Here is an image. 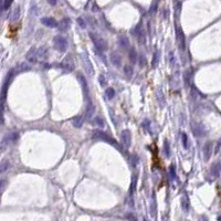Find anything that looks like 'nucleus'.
I'll list each match as a JSON object with an SVG mask.
<instances>
[{"instance_id": "12", "label": "nucleus", "mask_w": 221, "mask_h": 221, "mask_svg": "<svg viewBox=\"0 0 221 221\" xmlns=\"http://www.w3.org/2000/svg\"><path fill=\"white\" fill-rule=\"evenodd\" d=\"M77 79H79V82H80V84H81V86H82V90H83L84 95L86 96V95L89 94V85H87L86 80H85V77H84V76L82 75V74H79V75H77Z\"/></svg>"}, {"instance_id": "31", "label": "nucleus", "mask_w": 221, "mask_h": 221, "mask_svg": "<svg viewBox=\"0 0 221 221\" xmlns=\"http://www.w3.org/2000/svg\"><path fill=\"white\" fill-rule=\"evenodd\" d=\"M169 173H170V176L173 179H176V178H177V176H176V171H175V167H174L173 165L169 167Z\"/></svg>"}, {"instance_id": "19", "label": "nucleus", "mask_w": 221, "mask_h": 221, "mask_svg": "<svg viewBox=\"0 0 221 221\" xmlns=\"http://www.w3.org/2000/svg\"><path fill=\"white\" fill-rule=\"evenodd\" d=\"M128 58H130L132 64H135L137 61V52L135 50V48H130L128 51Z\"/></svg>"}, {"instance_id": "36", "label": "nucleus", "mask_w": 221, "mask_h": 221, "mask_svg": "<svg viewBox=\"0 0 221 221\" xmlns=\"http://www.w3.org/2000/svg\"><path fill=\"white\" fill-rule=\"evenodd\" d=\"M46 1H48L50 5L54 6V5H56V1H58V0H46Z\"/></svg>"}, {"instance_id": "34", "label": "nucleus", "mask_w": 221, "mask_h": 221, "mask_svg": "<svg viewBox=\"0 0 221 221\" xmlns=\"http://www.w3.org/2000/svg\"><path fill=\"white\" fill-rule=\"evenodd\" d=\"M99 83H101V85H102V86H104V85H105V82H104V76H103V75H99Z\"/></svg>"}, {"instance_id": "37", "label": "nucleus", "mask_w": 221, "mask_h": 221, "mask_svg": "<svg viewBox=\"0 0 221 221\" xmlns=\"http://www.w3.org/2000/svg\"><path fill=\"white\" fill-rule=\"evenodd\" d=\"M220 147H221V140H219L218 145H217V147H216V152H218V150H219V148Z\"/></svg>"}, {"instance_id": "7", "label": "nucleus", "mask_w": 221, "mask_h": 221, "mask_svg": "<svg viewBox=\"0 0 221 221\" xmlns=\"http://www.w3.org/2000/svg\"><path fill=\"white\" fill-rule=\"evenodd\" d=\"M61 68L65 72H72L74 70V61L72 55H68L63 59V61L61 62Z\"/></svg>"}, {"instance_id": "21", "label": "nucleus", "mask_w": 221, "mask_h": 221, "mask_svg": "<svg viewBox=\"0 0 221 221\" xmlns=\"http://www.w3.org/2000/svg\"><path fill=\"white\" fill-rule=\"evenodd\" d=\"M124 73L127 77H132L133 74H134V69H133V66L130 65V64H127V65L124 66Z\"/></svg>"}, {"instance_id": "10", "label": "nucleus", "mask_w": 221, "mask_h": 221, "mask_svg": "<svg viewBox=\"0 0 221 221\" xmlns=\"http://www.w3.org/2000/svg\"><path fill=\"white\" fill-rule=\"evenodd\" d=\"M38 56H39V52L36 48H31L30 50L28 51L27 53V60H28L30 63H36L38 61Z\"/></svg>"}, {"instance_id": "5", "label": "nucleus", "mask_w": 221, "mask_h": 221, "mask_svg": "<svg viewBox=\"0 0 221 221\" xmlns=\"http://www.w3.org/2000/svg\"><path fill=\"white\" fill-rule=\"evenodd\" d=\"M12 76H13V69H11L10 71L8 72L7 77H6V80H5V83H3V85H2V91H1V102H2V104H3V102H5V99H6V95H7L8 87H9V84H10Z\"/></svg>"}, {"instance_id": "3", "label": "nucleus", "mask_w": 221, "mask_h": 221, "mask_svg": "<svg viewBox=\"0 0 221 221\" xmlns=\"http://www.w3.org/2000/svg\"><path fill=\"white\" fill-rule=\"evenodd\" d=\"M53 44H54V48H55L58 51H60V52H65L66 49H68V41H66V39L62 36L54 37Z\"/></svg>"}, {"instance_id": "35", "label": "nucleus", "mask_w": 221, "mask_h": 221, "mask_svg": "<svg viewBox=\"0 0 221 221\" xmlns=\"http://www.w3.org/2000/svg\"><path fill=\"white\" fill-rule=\"evenodd\" d=\"M21 70H22V71H25V70H30V66L25 65V63H22V64H21Z\"/></svg>"}, {"instance_id": "32", "label": "nucleus", "mask_w": 221, "mask_h": 221, "mask_svg": "<svg viewBox=\"0 0 221 221\" xmlns=\"http://www.w3.org/2000/svg\"><path fill=\"white\" fill-rule=\"evenodd\" d=\"M77 23H79V24L81 25V28H82V29H84L85 27H86V25H85V22H84L83 19H82V18H77Z\"/></svg>"}, {"instance_id": "1", "label": "nucleus", "mask_w": 221, "mask_h": 221, "mask_svg": "<svg viewBox=\"0 0 221 221\" xmlns=\"http://www.w3.org/2000/svg\"><path fill=\"white\" fill-rule=\"evenodd\" d=\"M93 137L96 138V139L104 140L105 143H108V144H111L112 146H115L117 149H121V146L118 145V143H117L114 138H112L111 136H108L106 133L102 132V130H94V132H93Z\"/></svg>"}, {"instance_id": "29", "label": "nucleus", "mask_w": 221, "mask_h": 221, "mask_svg": "<svg viewBox=\"0 0 221 221\" xmlns=\"http://www.w3.org/2000/svg\"><path fill=\"white\" fill-rule=\"evenodd\" d=\"M135 186H136V177H133V180H132V183H130V193L132 195L135 190Z\"/></svg>"}, {"instance_id": "18", "label": "nucleus", "mask_w": 221, "mask_h": 221, "mask_svg": "<svg viewBox=\"0 0 221 221\" xmlns=\"http://www.w3.org/2000/svg\"><path fill=\"white\" fill-rule=\"evenodd\" d=\"M94 112H95L94 105H93L91 102H90L89 104H87V107H86V113H85V116H86L87 120L90 121L92 117L94 116Z\"/></svg>"}, {"instance_id": "13", "label": "nucleus", "mask_w": 221, "mask_h": 221, "mask_svg": "<svg viewBox=\"0 0 221 221\" xmlns=\"http://www.w3.org/2000/svg\"><path fill=\"white\" fill-rule=\"evenodd\" d=\"M211 154H212V144L208 142L203 146V157H205V160H208L211 157Z\"/></svg>"}, {"instance_id": "20", "label": "nucleus", "mask_w": 221, "mask_h": 221, "mask_svg": "<svg viewBox=\"0 0 221 221\" xmlns=\"http://www.w3.org/2000/svg\"><path fill=\"white\" fill-rule=\"evenodd\" d=\"M220 170H221V165L219 163L214 164V165L211 167V174H212V176L216 178L220 175Z\"/></svg>"}, {"instance_id": "9", "label": "nucleus", "mask_w": 221, "mask_h": 221, "mask_svg": "<svg viewBox=\"0 0 221 221\" xmlns=\"http://www.w3.org/2000/svg\"><path fill=\"white\" fill-rule=\"evenodd\" d=\"M121 138H122V144L123 146H125L126 148H128L130 146V143H132V137H130V133L128 130H125L122 132L121 134Z\"/></svg>"}, {"instance_id": "27", "label": "nucleus", "mask_w": 221, "mask_h": 221, "mask_svg": "<svg viewBox=\"0 0 221 221\" xmlns=\"http://www.w3.org/2000/svg\"><path fill=\"white\" fill-rule=\"evenodd\" d=\"M164 148H165V154L167 157L170 156V147H169V143L167 140H165V144H164Z\"/></svg>"}, {"instance_id": "4", "label": "nucleus", "mask_w": 221, "mask_h": 221, "mask_svg": "<svg viewBox=\"0 0 221 221\" xmlns=\"http://www.w3.org/2000/svg\"><path fill=\"white\" fill-rule=\"evenodd\" d=\"M176 38H177L178 46H179L180 50L185 51L186 50V37H185V33H183V29H181V27H179V25L176 27Z\"/></svg>"}, {"instance_id": "8", "label": "nucleus", "mask_w": 221, "mask_h": 221, "mask_svg": "<svg viewBox=\"0 0 221 221\" xmlns=\"http://www.w3.org/2000/svg\"><path fill=\"white\" fill-rule=\"evenodd\" d=\"M192 133L195 136L197 137H200V136H205L207 134V130L206 127L203 126L202 124H193L192 125Z\"/></svg>"}, {"instance_id": "24", "label": "nucleus", "mask_w": 221, "mask_h": 221, "mask_svg": "<svg viewBox=\"0 0 221 221\" xmlns=\"http://www.w3.org/2000/svg\"><path fill=\"white\" fill-rule=\"evenodd\" d=\"M94 124H96L97 126H99V127H104V126H105V122H104V120H103L102 117H99V116H96V117H95Z\"/></svg>"}, {"instance_id": "2", "label": "nucleus", "mask_w": 221, "mask_h": 221, "mask_svg": "<svg viewBox=\"0 0 221 221\" xmlns=\"http://www.w3.org/2000/svg\"><path fill=\"white\" fill-rule=\"evenodd\" d=\"M90 38L92 42L95 46V48L99 51H106L107 50V42L103 38H101L97 34H94L93 32H90Z\"/></svg>"}, {"instance_id": "6", "label": "nucleus", "mask_w": 221, "mask_h": 221, "mask_svg": "<svg viewBox=\"0 0 221 221\" xmlns=\"http://www.w3.org/2000/svg\"><path fill=\"white\" fill-rule=\"evenodd\" d=\"M81 58H82V62H83L85 71L87 72L89 75H93V74H94V69H93V65H92L89 55H87L86 53H81Z\"/></svg>"}, {"instance_id": "25", "label": "nucleus", "mask_w": 221, "mask_h": 221, "mask_svg": "<svg viewBox=\"0 0 221 221\" xmlns=\"http://www.w3.org/2000/svg\"><path fill=\"white\" fill-rule=\"evenodd\" d=\"M106 96H107V99H114V96H115V91H114V89H112V87L107 89V90H106Z\"/></svg>"}, {"instance_id": "30", "label": "nucleus", "mask_w": 221, "mask_h": 221, "mask_svg": "<svg viewBox=\"0 0 221 221\" xmlns=\"http://www.w3.org/2000/svg\"><path fill=\"white\" fill-rule=\"evenodd\" d=\"M13 2V0H5V1H3V10H7L8 8L10 7L11 6V3Z\"/></svg>"}, {"instance_id": "28", "label": "nucleus", "mask_w": 221, "mask_h": 221, "mask_svg": "<svg viewBox=\"0 0 221 221\" xmlns=\"http://www.w3.org/2000/svg\"><path fill=\"white\" fill-rule=\"evenodd\" d=\"M9 167H10L9 161H8V160H3L2 163H1V173H5Z\"/></svg>"}, {"instance_id": "16", "label": "nucleus", "mask_w": 221, "mask_h": 221, "mask_svg": "<svg viewBox=\"0 0 221 221\" xmlns=\"http://www.w3.org/2000/svg\"><path fill=\"white\" fill-rule=\"evenodd\" d=\"M118 44L121 46V48H123L124 50H127V49H130V43L128 38L125 36H122L118 38Z\"/></svg>"}, {"instance_id": "17", "label": "nucleus", "mask_w": 221, "mask_h": 221, "mask_svg": "<svg viewBox=\"0 0 221 221\" xmlns=\"http://www.w3.org/2000/svg\"><path fill=\"white\" fill-rule=\"evenodd\" d=\"M83 123H84V116H83V115L75 116L73 120H72V125H73L74 127H76V128H80V127H82Z\"/></svg>"}, {"instance_id": "15", "label": "nucleus", "mask_w": 221, "mask_h": 221, "mask_svg": "<svg viewBox=\"0 0 221 221\" xmlns=\"http://www.w3.org/2000/svg\"><path fill=\"white\" fill-rule=\"evenodd\" d=\"M111 62L113 63V65L120 68V66L122 65V58H121V55L118 53L113 52V53L111 54Z\"/></svg>"}, {"instance_id": "26", "label": "nucleus", "mask_w": 221, "mask_h": 221, "mask_svg": "<svg viewBox=\"0 0 221 221\" xmlns=\"http://www.w3.org/2000/svg\"><path fill=\"white\" fill-rule=\"evenodd\" d=\"M18 137H19V133H12V134L9 135V137H8L7 139H9V142L11 143H15V140L18 139Z\"/></svg>"}, {"instance_id": "23", "label": "nucleus", "mask_w": 221, "mask_h": 221, "mask_svg": "<svg viewBox=\"0 0 221 221\" xmlns=\"http://www.w3.org/2000/svg\"><path fill=\"white\" fill-rule=\"evenodd\" d=\"M181 142H183V146L187 149L188 148V136H187L186 133L181 134Z\"/></svg>"}, {"instance_id": "33", "label": "nucleus", "mask_w": 221, "mask_h": 221, "mask_svg": "<svg viewBox=\"0 0 221 221\" xmlns=\"http://www.w3.org/2000/svg\"><path fill=\"white\" fill-rule=\"evenodd\" d=\"M157 56H158V53L154 54V59H152V66L157 65Z\"/></svg>"}, {"instance_id": "11", "label": "nucleus", "mask_w": 221, "mask_h": 221, "mask_svg": "<svg viewBox=\"0 0 221 221\" xmlns=\"http://www.w3.org/2000/svg\"><path fill=\"white\" fill-rule=\"evenodd\" d=\"M41 23L48 28H55L58 27V21L55 20L54 18H51V17H44V18L41 19Z\"/></svg>"}, {"instance_id": "14", "label": "nucleus", "mask_w": 221, "mask_h": 221, "mask_svg": "<svg viewBox=\"0 0 221 221\" xmlns=\"http://www.w3.org/2000/svg\"><path fill=\"white\" fill-rule=\"evenodd\" d=\"M70 25H71V20L69 18H64L59 22L58 29L60 31H66L70 28Z\"/></svg>"}, {"instance_id": "22", "label": "nucleus", "mask_w": 221, "mask_h": 221, "mask_svg": "<svg viewBox=\"0 0 221 221\" xmlns=\"http://www.w3.org/2000/svg\"><path fill=\"white\" fill-rule=\"evenodd\" d=\"M138 39H139V42H142V43H145V39H146V34H145V31H144V29L140 28L139 32H138L137 34Z\"/></svg>"}, {"instance_id": "38", "label": "nucleus", "mask_w": 221, "mask_h": 221, "mask_svg": "<svg viewBox=\"0 0 221 221\" xmlns=\"http://www.w3.org/2000/svg\"><path fill=\"white\" fill-rule=\"evenodd\" d=\"M128 219H133V220H136V217H134V216H128Z\"/></svg>"}]
</instances>
